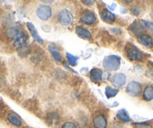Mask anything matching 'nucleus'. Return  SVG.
Here are the masks:
<instances>
[{
	"instance_id": "obj_5",
	"label": "nucleus",
	"mask_w": 153,
	"mask_h": 128,
	"mask_svg": "<svg viewBox=\"0 0 153 128\" xmlns=\"http://www.w3.org/2000/svg\"><path fill=\"white\" fill-rule=\"evenodd\" d=\"M36 14L41 20H48L52 15V10L49 5H40L37 8Z\"/></svg>"
},
{
	"instance_id": "obj_6",
	"label": "nucleus",
	"mask_w": 153,
	"mask_h": 128,
	"mask_svg": "<svg viewBox=\"0 0 153 128\" xmlns=\"http://www.w3.org/2000/svg\"><path fill=\"white\" fill-rule=\"evenodd\" d=\"M142 91L140 83L136 81H132L128 84L126 87V92L131 97H137Z\"/></svg>"
},
{
	"instance_id": "obj_29",
	"label": "nucleus",
	"mask_w": 153,
	"mask_h": 128,
	"mask_svg": "<svg viewBox=\"0 0 153 128\" xmlns=\"http://www.w3.org/2000/svg\"><path fill=\"white\" fill-rule=\"evenodd\" d=\"M131 12L133 13L134 14H135V15H138L140 13L139 10H138L137 8H134V7H133V8H131Z\"/></svg>"
},
{
	"instance_id": "obj_10",
	"label": "nucleus",
	"mask_w": 153,
	"mask_h": 128,
	"mask_svg": "<svg viewBox=\"0 0 153 128\" xmlns=\"http://www.w3.org/2000/svg\"><path fill=\"white\" fill-rule=\"evenodd\" d=\"M100 15L101 19L107 23H113L116 20V15L113 12L109 11L107 8H103L100 12Z\"/></svg>"
},
{
	"instance_id": "obj_31",
	"label": "nucleus",
	"mask_w": 153,
	"mask_h": 128,
	"mask_svg": "<svg viewBox=\"0 0 153 128\" xmlns=\"http://www.w3.org/2000/svg\"><path fill=\"white\" fill-rule=\"evenodd\" d=\"M151 17L153 19V9L152 10V11H151Z\"/></svg>"
},
{
	"instance_id": "obj_4",
	"label": "nucleus",
	"mask_w": 153,
	"mask_h": 128,
	"mask_svg": "<svg viewBox=\"0 0 153 128\" xmlns=\"http://www.w3.org/2000/svg\"><path fill=\"white\" fill-rule=\"evenodd\" d=\"M126 53L128 58L133 61H140L143 59V54L134 45H128L126 47Z\"/></svg>"
},
{
	"instance_id": "obj_27",
	"label": "nucleus",
	"mask_w": 153,
	"mask_h": 128,
	"mask_svg": "<svg viewBox=\"0 0 153 128\" xmlns=\"http://www.w3.org/2000/svg\"><path fill=\"white\" fill-rule=\"evenodd\" d=\"M144 22H145V24L146 26V27H148L153 33V23H152V22H149V21H144Z\"/></svg>"
},
{
	"instance_id": "obj_17",
	"label": "nucleus",
	"mask_w": 153,
	"mask_h": 128,
	"mask_svg": "<svg viewBox=\"0 0 153 128\" xmlns=\"http://www.w3.org/2000/svg\"><path fill=\"white\" fill-rule=\"evenodd\" d=\"M28 40H29V37H28L27 35L23 34L22 36L17 38V39H14L13 44H14V46L16 47V48L18 49V48H22V47L26 45Z\"/></svg>"
},
{
	"instance_id": "obj_3",
	"label": "nucleus",
	"mask_w": 153,
	"mask_h": 128,
	"mask_svg": "<svg viewBox=\"0 0 153 128\" xmlns=\"http://www.w3.org/2000/svg\"><path fill=\"white\" fill-rule=\"evenodd\" d=\"M23 34H25L24 32L22 29L21 25L19 24V23H15V24L12 25L10 27H8L6 31L7 36L10 39H13V40L17 39V38L23 36Z\"/></svg>"
},
{
	"instance_id": "obj_24",
	"label": "nucleus",
	"mask_w": 153,
	"mask_h": 128,
	"mask_svg": "<svg viewBox=\"0 0 153 128\" xmlns=\"http://www.w3.org/2000/svg\"><path fill=\"white\" fill-rule=\"evenodd\" d=\"M17 50V52H18V54L20 56V57H26L30 51V49H29V46L28 45H25V46L22 47V48H18Z\"/></svg>"
},
{
	"instance_id": "obj_19",
	"label": "nucleus",
	"mask_w": 153,
	"mask_h": 128,
	"mask_svg": "<svg viewBox=\"0 0 153 128\" xmlns=\"http://www.w3.org/2000/svg\"><path fill=\"white\" fill-rule=\"evenodd\" d=\"M48 50L51 52V54H52V56L53 57L54 60L57 62H60L62 60V56L60 54L59 51L58 50V48L56 47H55L54 45H50L48 46Z\"/></svg>"
},
{
	"instance_id": "obj_25",
	"label": "nucleus",
	"mask_w": 153,
	"mask_h": 128,
	"mask_svg": "<svg viewBox=\"0 0 153 128\" xmlns=\"http://www.w3.org/2000/svg\"><path fill=\"white\" fill-rule=\"evenodd\" d=\"M134 128H152L150 124L146 123H135Z\"/></svg>"
},
{
	"instance_id": "obj_9",
	"label": "nucleus",
	"mask_w": 153,
	"mask_h": 128,
	"mask_svg": "<svg viewBox=\"0 0 153 128\" xmlns=\"http://www.w3.org/2000/svg\"><path fill=\"white\" fill-rule=\"evenodd\" d=\"M126 82V75L122 73H116L112 78V83L113 86L119 88L124 86Z\"/></svg>"
},
{
	"instance_id": "obj_16",
	"label": "nucleus",
	"mask_w": 153,
	"mask_h": 128,
	"mask_svg": "<svg viewBox=\"0 0 153 128\" xmlns=\"http://www.w3.org/2000/svg\"><path fill=\"white\" fill-rule=\"evenodd\" d=\"M8 121L9 123L16 127H20L22 124V121L20 116L14 112H10L7 116Z\"/></svg>"
},
{
	"instance_id": "obj_13",
	"label": "nucleus",
	"mask_w": 153,
	"mask_h": 128,
	"mask_svg": "<svg viewBox=\"0 0 153 128\" xmlns=\"http://www.w3.org/2000/svg\"><path fill=\"white\" fill-rule=\"evenodd\" d=\"M26 26H27V28L28 29H29V33H31V35H32L34 40L36 41L39 45H43L44 44L43 39L41 38V36H39V35H38V31H37L36 28L35 27V26H34L32 23H30V22H27V23H26Z\"/></svg>"
},
{
	"instance_id": "obj_14",
	"label": "nucleus",
	"mask_w": 153,
	"mask_h": 128,
	"mask_svg": "<svg viewBox=\"0 0 153 128\" xmlns=\"http://www.w3.org/2000/svg\"><path fill=\"white\" fill-rule=\"evenodd\" d=\"M90 79L94 83H98L101 82L103 78V71L101 69L94 68L90 71Z\"/></svg>"
},
{
	"instance_id": "obj_1",
	"label": "nucleus",
	"mask_w": 153,
	"mask_h": 128,
	"mask_svg": "<svg viewBox=\"0 0 153 128\" xmlns=\"http://www.w3.org/2000/svg\"><path fill=\"white\" fill-rule=\"evenodd\" d=\"M121 61L120 57L116 55H110L106 57L103 60V67L108 71H116L120 68Z\"/></svg>"
},
{
	"instance_id": "obj_20",
	"label": "nucleus",
	"mask_w": 153,
	"mask_h": 128,
	"mask_svg": "<svg viewBox=\"0 0 153 128\" xmlns=\"http://www.w3.org/2000/svg\"><path fill=\"white\" fill-rule=\"evenodd\" d=\"M143 98L146 101H151L153 100V87L147 86L143 93Z\"/></svg>"
},
{
	"instance_id": "obj_8",
	"label": "nucleus",
	"mask_w": 153,
	"mask_h": 128,
	"mask_svg": "<svg viewBox=\"0 0 153 128\" xmlns=\"http://www.w3.org/2000/svg\"><path fill=\"white\" fill-rule=\"evenodd\" d=\"M92 124L95 128H107V120L104 115H97L93 118Z\"/></svg>"
},
{
	"instance_id": "obj_32",
	"label": "nucleus",
	"mask_w": 153,
	"mask_h": 128,
	"mask_svg": "<svg viewBox=\"0 0 153 128\" xmlns=\"http://www.w3.org/2000/svg\"><path fill=\"white\" fill-rule=\"evenodd\" d=\"M0 109H1V104H0Z\"/></svg>"
},
{
	"instance_id": "obj_26",
	"label": "nucleus",
	"mask_w": 153,
	"mask_h": 128,
	"mask_svg": "<svg viewBox=\"0 0 153 128\" xmlns=\"http://www.w3.org/2000/svg\"><path fill=\"white\" fill-rule=\"evenodd\" d=\"M62 128H77L76 127V124L73 122L67 121L65 122L62 125Z\"/></svg>"
},
{
	"instance_id": "obj_15",
	"label": "nucleus",
	"mask_w": 153,
	"mask_h": 128,
	"mask_svg": "<svg viewBox=\"0 0 153 128\" xmlns=\"http://www.w3.org/2000/svg\"><path fill=\"white\" fill-rule=\"evenodd\" d=\"M75 32H76V35L81 39H86V40H89V39H91L90 32L88 29H86V28L83 27V26H76V29H75Z\"/></svg>"
},
{
	"instance_id": "obj_7",
	"label": "nucleus",
	"mask_w": 153,
	"mask_h": 128,
	"mask_svg": "<svg viewBox=\"0 0 153 128\" xmlns=\"http://www.w3.org/2000/svg\"><path fill=\"white\" fill-rule=\"evenodd\" d=\"M146 27V26L145 24V22L140 20H135L129 26V29L131 32H133L134 34H137L139 36L142 32H143L145 30Z\"/></svg>"
},
{
	"instance_id": "obj_23",
	"label": "nucleus",
	"mask_w": 153,
	"mask_h": 128,
	"mask_svg": "<svg viewBox=\"0 0 153 128\" xmlns=\"http://www.w3.org/2000/svg\"><path fill=\"white\" fill-rule=\"evenodd\" d=\"M66 58H67L68 62L69 65H71V67H75L76 65V60H77V57H76L75 56H74L73 54H70V53H66L65 54Z\"/></svg>"
},
{
	"instance_id": "obj_21",
	"label": "nucleus",
	"mask_w": 153,
	"mask_h": 128,
	"mask_svg": "<svg viewBox=\"0 0 153 128\" xmlns=\"http://www.w3.org/2000/svg\"><path fill=\"white\" fill-rule=\"evenodd\" d=\"M118 93H119V89H117V88H113L110 86H107L105 88L106 97H107L108 99L116 97Z\"/></svg>"
},
{
	"instance_id": "obj_12",
	"label": "nucleus",
	"mask_w": 153,
	"mask_h": 128,
	"mask_svg": "<svg viewBox=\"0 0 153 128\" xmlns=\"http://www.w3.org/2000/svg\"><path fill=\"white\" fill-rule=\"evenodd\" d=\"M137 40L139 42L140 45H143V46L146 47V48H152L153 47V40L152 37L149 35L146 34H141L137 36Z\"/></svg>"
},
{
	"instance_id": "obj_11",
	"label": "nucleus",
	"mask_w": 153,
	"mask_h": 128,
	"mask_svg": "<svg viewBox=\"0 0 153 128\" xmlns=\"http://www.w3.org/2000/svg\"><path fill=\"white\" fill-rule=\"evenodd\" d=\"M80 20H81L82 23L86 25H92L96 22V17L93 12L86 11L82 14Z\"/></svg>"
},
{
	"instance_id": "obj_2",
	"label": "nucleus",
	"mask_w": 153,
	"mask_h": 128,
	"mask_svg": "<svg viewBox=\"0 0 153 128\" xmlns=\"http://www.w3.org/2000/svg\"><path fill=\"white\" fill-rule=\"evenodd\" d=\"M57 19L59 23L63 26H68L73 22L74 17L70 11L68 9H62L57 14Z\"/></svg>"
},
{
	"instance_id": "obj_22",
	"label": "nucleus",
	"mask_w": 153,
	"mask_h": 128,
	"mask_svg": "<svg viewBox=\"0 0 153 128\" xmlns=\"http://www.w3.org/2000/svg\"><path fill=\"white\" fill-rule=\"evenodd\" d=\"M59 120V115L56 113H50L47 117V121H48V124L51 125H56L58 123Z\"/></svg>"
},
{
	"instance_id": "obj_28",
	"label": "nucleus",
	"mask_w": 153,
	"mask_h": 128,
	"mask_svg": "<svg viewBox=\"0 0 153 128\" xmlns=\"http://www.w3.org/2000/svg\"><path fill=\"white\" fill-rule=\"evenodd\" d=\"M82 2L86 5H92L94 4V1H92V0H89V1H87V0H83Z\"/></svg>"
},
{
	"instance_id": "obj_30",
	"label": "nucleus",
	"mask_w": 153,
	"mask_h": 128,
	"mask_svg": "<svg viewBox=\"0 0 153 128\" xmlns=\"http://www.w3.org/2000/svg\"><path fill=\"white\" fill-rule=\"evenodd\" d=\"M112 31H113V33H115L116 34H120L122 33V30L119 28H114V29H112Z\"/></svg>"
},
{
	"instance_id": "obj_18",
	"label": "nucleus",
	"mask_w": 153,
	"mask_h": 128,
	"mask_svg": "<svg viewBox=\"0 0 153 128\" xmlns=\"http://www.w3.org/2000/svg\"><path fill=\"white\" fill-rule=\"evenodd\" d=\"M117 117L120 121L123 122V123H127V122H129L131 121L130 116H129L128 113L125 109H122L119 110L118 112H117Z\"/></svg>"
}]
</instances>
